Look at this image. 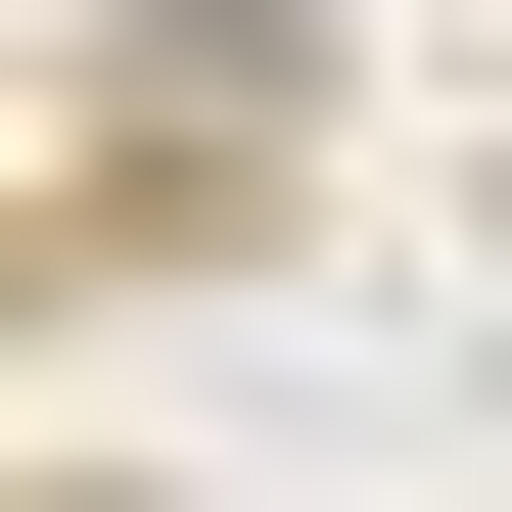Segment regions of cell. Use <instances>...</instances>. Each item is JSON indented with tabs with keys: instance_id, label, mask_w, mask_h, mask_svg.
<instances>
[{
	"instance_id": "6da1fadb",
	"label": "cell",
	"mask_w": 512,
	"mask_h": 512,
	"mask_svg": "<svg viewBox=\"0 0 512 512\" xmlns=\"http://www.w3.org/2000/svg\"><path fill=\"white\" fill-rule=\"evenodd\" d=\"M187 233H280V47H94L47 94V280H187Z\"/></svg>"
}]
</instances>
